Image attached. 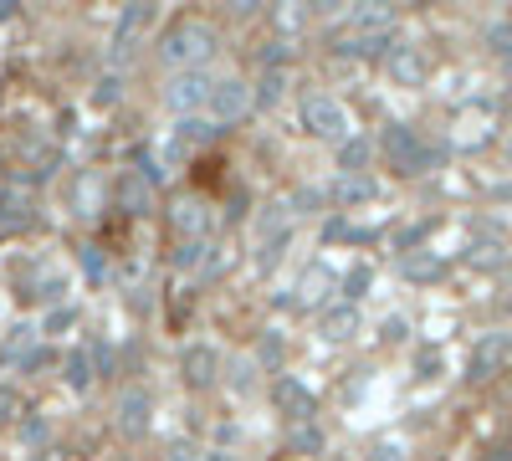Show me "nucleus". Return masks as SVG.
<instances>
[{"label":"nucleus","mask_w":512,"mask_h":461,"mask_svg":"<svg viewBox=\"0 0 512 461\" xmlns=\"http://www.w3.org/2000/svg\"><path fill=\"white\" fill-rule=\"evenodd\" d=\"M231 36L210 11H169L149 41V67L159 72H195V67H226Z\"/></svg>","instance_id":"obj_1"},{"label":"nucleus","mask_w":512,"mask_h":461,"mask_svg":"<svg viewBox=\"0 0 512 461\" xmlns=\"http://www.w3.org/2000/svg\"><path fill=\"white\" fill-rule=\"evenodd\" d=\"M451 164V144L446 139H431L425 129H415V123L395 118L384 123V129L374 134V170H384L390 180H425Z\"/></svg>","instance_id":"obj_2"},{"label":"nucleus","mask_w":512,"mask_h":461,"mask_svg":"<svg viewBox=\"0 0 512 461\" xmlns=\"http://www.w3.org/2000/svg\"><path fill=\"white\" fill-rule=\"evenodd\" d=\"M0 149H6V159H0V175H16L36 190H47L57 175H62V144L52 129H16L11 139H0Z\"/></svg>","instance_id":"obj_3"},{"label":"nucleus","mask_w":512,"mask_h":461,"mask_svg":"<svg viewBox=\"0 0 512 461\" xmlns=\"http://www.w3.org/2000/svg\"><path fill=\"white\" fill-rule=\"evenodd\" d=\"M159 226H164V246H175V241H210V236H221V200L195 190V185L169 190L164 205H159Z\"/></svg>","instance_id":"obj_4"},{"label":"nucleus","mask_w":512,"mask_h":461,"mask_svg":"<svg viewBox=\"0 0 512 461\" xmlns=\"http://www.w3.org/2000/svg\"><path fill=\"white\" fill-rule=\"evenodd\" d=\"M11 298L26 313H47V308L72 298V277L52 257H41V251H21L11 262Z\"/></svg>","instance_id":"obj_5"},{"label":"nucleus","mask_w":512,"mask_h":461,"mask_svg":"<svg viewBox=\"0 0 512 461\" xmlns=\"http://www.w3.org/2000/svg\"><path fill=\"white\" fill-rule=\"evenodd\" d=\"M57 200L77 226H103L113 216V170H103V164H72V170H62Z\"/></svg>","instance_id":"obj_6"},{"label":"nucleus","mask_w":512,"mask_h":461,"mask_svg":"<svg viewBox=\"0 0 512 461\" xmlns=\"http://www.w3.org/2000/svg\"><path fill=\"white\" fill-rule=\"evenodd\" d=\"M159 21H164V11L154 6V0H139V6H123V11L113 16L108 41H103V67L128 72L139 57H149V41H154Z\"/></svg>","instance_id":"obj_7"},{"label":"nucleus","mask_w":512,"mask_h":461,"mask_svg":"<svg viewBox=\"0 0 512 461\" xmlns=\"http://www.w3.org/2000/svg\"><path fill=\"white\" fill-rule=\"evenodd\" d=\"M154 385L149 380H123L118 390H108V415H103V426L113 431V441L123 446H144L154 436Z\"/></svg>","instance_id":"obj_8"},{"label":"nucleus","mask_w":512,"mask_h":461,"mask_svg":"<svg viewBox=\"0 0 512 461\" xmlns=\"http://www.w3.org/2000/svg\"><path fill=\"white\" fill-rule=\"evenodd\" d=\"M297 129H303V139L333 149V144H344L359 123H354L349 103L338 98L333 88H303L297 93Z\"/></svg>","instance_id":"obj_9"},{"label":"nucleus","mask_w":512,"mask_h":461,"mask_svg":"<svg viewBox=\"0 0 512 461\" xmlns=\"http://www.w3.org/2000/svg\"><path fill=\"white\" fill-rule=\"evenodd\" d=\"M221 369H226V349L210 339V333H195L175 349V385L185 400H210L221 395Z\"/></svg>","instance_id":"obj_10"},{"label":"nucleus","mask_w":512,"mask_h":461,"mask_svg":"<svg viewBox=\"0 0 512 461\" xmlns=\"http://www.w3.org/2000/svg\"><path fill=\"white\" fill-rule=\"evenodd\" d=\"M47 226V190L0 175V241H31Z\"/></svg>","instance_id":"obj_11"},{"label":"nucleus","mask_w":512,"mask_h":461,"mask_svg":"<svg viewBox=\"0 0 512 461\" xmlns=\"http://www.w3.org/2000/svg\"><path fill=\"white\" fill-rule=\"evenodd\" d=\"M226 67H195V72H159L154 77V103L169 113V118H195L205 113L210 93H216Z\"/></svg>","instance_id":"obj_12"},{"label":"nucleus","mask_w":512,"mask_h":461,"mask_svg":"<svg viewBox=\"0 0 512 461\" xmlns=\"http://www.w3.org/2000/svg\"><path fill=\"white\" fill-rule=\"evenodd\" d=\"M159 205H164V190L139 170V164L123 159L118 170H113V216L134 226V221H154Z\"/></svg>","instance_id":"obj_13"},{"label":"nucleus","mask_w":512,"mask_h":461,"mask_svg":"<svg viewBox=\"0 0 512 461\" xmlns=\"http://www.w3.org/2000/svg\"><path fill=\"white\" fill-rule=\"evenodd\" d=\"M333 298H338V272L323 267V262H303V272H297L292 287H287V298H277V313H292V318L313 323V313H323Z\"/></svg>","instance_id":"obj_14"},{"label":"nucleus","mask_w":512,"mask_h":461,"mask_svg":"<svg viewBox=\"0 0 512 461\" xmlns=\"http://www.w3.org/2000/svg\"><path fill=\"white\" fill-rule=\"evenodd\" d=\"M379 72L390 77V88H405V93H415V88H425L431 82V72H436V57H431V47L425 41H415V36H395L390 41V52L379 57Z\"/></svg>","instance_id":"obj_15"},{"label":"nucleus","mask_w":512,"mask_h":461,"mask_svg":"<svg viewBox=\"0 0 512 461\" xmlns=\"http://www.w3.org/2000/svg\"><path fill=\"white\" fill-rule=\"evenodd\" d=\"M205 118L216 123V129H241L246 118H256V108H251V77H246V67H226L221 72V82H216V93H210V103H205Z\"/></svg>","instance_id":"obj_16"},{"label":"nucleus","mask_w":512,"mask_h":461,"mask_svg":"<svg viewBox=\"0 0 512 461\" xmlns=\"http://www.w3.org/2000/svg\"><path fill=\"white\" fill-rule=\"evenodd\" d=\"M267 405L282 415V426H308L323 415V400L303 374H277V380H267Z\"/></svg>","instance_id":"obj_17"},{"label":"nucleus","mask_w":512,"mask_h":461,"mask_svg":"<svg viewBox=\"0 0 512 461\" xmlns=\"http://www.w3.org/2000/svg\"><path fill=\"white\" fill-rule=\"evenodd\" d=\"M323 195H328V211L333 216H359L364 205H374L384 195V180L379 175H333L323 185Z\"/></svg>","instance_id":"obj_18"},{"label":"nucleus","mask_w":512,"mask_h":461,"mask_svg":"<svg viewBox=\"0 0 512 461\" xmlns=\"http://www.w3.org/2000/svg\"><path fill=\"white\" fill-rule=\"evenodd\" d=\"M512 364V333H482L466 354V385H492Z\"/></svg>","instance_id":"obj_19"},{"label":"nucleus","mask_w":512,"mask_h":461,"mask_svg":"<svg viewBox=\"0 0 512 461\" xmlns=\"http://www.w3.org/2000/svg\"><path fill=\"white\" fill-rule=\"evenodd\" d=\"M251 364L267 374V380H277V374H292V333L267 323V328H256L251 333V344H246Z\"/></svg>","instance_id":"obj_20"},{"label":"nucleus","mask_w":512,"mask_h":461,"mask_svg":"<svg viewBox=\"0 0 512 461\" xmlns=\"http://www.w3.org/2000/svg\"><path fill=\"white\" fill-rule=\"evenodd\" d=\"M313 333H318L328 349H344V344H354L359 333H364V308H354V303H344V298H333L323 313H313Z\"/></svg>","instance_id":"obj_21"},{"label":"nucleus","mask_w":512,"mask_h":461,"mask_svg":"<svg viewBox=\"0 0 512 461\" xmlns=\"http://www.w3.org/2000/svg\"><path fill=\"white\" fill-rule=\"evenodd\" d=\"M82 323H88V313H82L77 298H67V303H57L47 313H36V339L52 344V349H67V344H77Z\"/></svg>","instance_id":"obj_22"},{"label":"nucleus","mask_w":512,"mask_h":461,"mask_svg":"<svg viewBox=\"0 0 512 461\" xmlns=\"http://www.w3.org/2000/svg\"><path fill=\"white\" fill-rule=\"evenodd\" d=\"M221 395H231V400H256V395H267V374L251 364V354H246V349H226Z\"/></svg>","instance_id":"obj_23"},{"label":"nucleus","mask_w":512,"mask_h":461,"mask_svg":"<svg viewBox=\"0 0 512 461\" xmlns=\"http://www.w3.org/2000/svg\"><path fill=\"white\" fill-rule=\"evenodd\" d=\"M11 441L26 451V456H41V451H57L62 446V426L52 421V410H41V405H31L21 421H16V431H11Z\"/></svg>","instance_id":"obj_24"},{"label":"nucleus","mask_w":512,"mask_h":461,"mask_svg":"<svg viewBox=\"0 0 512 461\" xmlns=\"http://www.w3.org/2000/svg\"><path fill=\"white\" fill-rule=\"evenodd\" d=\"M82 354H88L93 374H98V390H118L123 385V354H118V339H108L103 328H88V339H77Z\"/></svg>","instance_id":"obj_25"},{"label":"nucleus","mask_w":512,"mask_h":461,"mask_svg":"<svg viewBox=\"0 0 512 461\" xmlns=\"http://www.w3.org/2000/svg\"><path fill=\"white\" fill-rule=\"evenodd\" d=\"M262 31L277 36V41H287V47H297V41H308L318 31V11L313 6H267Z\"/></svg>","instance_id":"obj_26"},{"label":"nucleus","mask_w":512,"mask_h":461,"mask_svg":"<svg viewBox=\"0 0 512 461\" xmlns=\"http://www.w3.org/2000/svg\"><path fill=\"white\" fill-rule=\"evenodd\" d=\"M251 77V108L256 113H277L292 98V67H246Z\"/></svg>","instance_id":"obj_27"},{"label":"nucleus","mask_w":512,"mask_h":461,"mask_svg":"<svg viewBox=\"0 0 512 461\" xmlns=\"http://www.w3.org/2000/svg\"><path fill=\"white\" fill-rule=\"evenodd\" d=\"M57 385H62L67 395H77V400L98 395V374H93L88 354H82V344H67V349H62V359H57Z\"/></svg>","instance_id":"obj_28"},{"label":"nucleus","mask_w":512,"mask_h":461,"mask_svg":"<svg viewBox=\"0 0 512 461\" xmlns=\"http://www.w3.org/2000/svg\"><path fill=\"white\" fill-rule=\"evenodd\" d=\"M328 154H333V175H379L374 170V134H364V129H354L344 144H333Z\"/></svg>","instance_id":"obj_29"},{"label":"nucleus","mask_w":512,"mask_h":461,"mask_svg":"<svg viewBox=\"0 0 512 461\" xmlns=\"http://www.w3.org/2000/svg\"><path fill=\"white\" fill-rule=\"evenodd\" d=\"M226 139V129H216L205 113H195V118H175L169 123V144H175L180 154H200V149H216Z\"/></svg>","instance_id":"obj_30"},{"label":"nucleus","mask_w":512,"mask_h":461,"mask_svg":"<svg viewBox=\"0 0 512 461\" xmlns=\"http://www.w3.org/2000/svg\"><path fill=\"white\" fill-rule=\"evenodd\" d=\"M72 262H77L82 277H88V287H108V282H113V251H108L98 236H77Z\"/></svg>","instance_id":"obj_31"},{"label":"nucleus","mask_w":512,"mask_h":461,"mask_svg":"<svg viewBox=\"0 0 512 461\" xmlns=\"http://www.w3.org/2000/svg\"><path fill=\"white\" fill-rule=\"evenodd\" d=\"M123 98H128V72L98 62V72H93V82H88V103H93L98 113H113V108H123Z\"/></svg>","instance_id":"obj_32"},{"label":"nucleus","mask_w":512,"mask_h":461,"mask_svg":"<svg viewBox=\"0 0 512 461\" xmlns=\"http://www.w3.org/2000/svg\"><path fill=\"white\" fill-rule=\"evenodd\" d=\"M292 241H297V226H287V231H277V236H267V241H256V257H251L256 282L277 277V267L287 262V246H292Z\"/></svg>","instance_id":"obj_33"},{"label":"nucleus","mask_w":512,"mask_h":461,"mask_svg":"<svg viewBox=\"0 0 512 461\" xmlns=\"http://www.w3.org/2000/svg\"><path fill=\"white\" fill-rule=\"evenodd\" d=\"M210 241H216V236H210ZM210 241H175V246H164V267L175 272V277H200Z\"/></svg>","instance_id":"obj_34"},{"label":"nucleus","mask_w":512,"mask_h":461,"mask_svg":"<svg viewBox=\"0 0 512 461\" xmlns=\"http://www.w3.org/2000/svg\"><path fill=\"white\" fill-rule=\"evenodd\" d=\"M395 267H400V277H405V282H415V287H431V282H441V277H446V262L436 257L431 246H425V251H410V257H400Z\"/></svg>","instance_id":"obj_35"},{"label":"nucleus","mask_w":512,"mask_h":461,"mask_svg":"<svg viewBox=\"0 0 512 461\" xmlns=\"http://www.w3.org/2000/svg\"><path fill=\"white\" fill-rule=\"evenodd\" d=\"M236 267V246L226 241V236H216V241H210V251H205V267H200V287H221L226 282V272Z\"/></svg>","instance_id":"obj_36"},{"label":"nucleus","mask_w":512,"mask_h":461,"mask_svg":"<svg viewBox=\"0 0 512 461\" xmlns=\"http://www.w3.org/2000/svg\"><path fill=\"white\" fill-rule=\"evenodd\" d=\"M369 287H374V262H354L349 272H338V298L354 303V308L369 298Z\"/></svg>","instance_id":"obj_37"},{"label":"nucleus","mask_w":512,"mask_h":461,"mask_svg":"<svg viewBox=\"0 0 512 461\" xmlns=\"http://www.w3.org/2000/svg\"><path fill=\"white\" fill-rule=\"evenodd\" d=\"M31 410V400H26V390L21 385H11V380H0V436H11L16 431V421Z\"/></svg>","instance_id":"obj_38"},{"label":"nucleus","mask_w":512,"mask_h":461,"mask_svg":"<svg viewBox=\"0 0 512 461\" xmlns=\"http://www.w3.org/2000/svg\"><path fill=\"white\" fill-rule=\"evenodd\" d=\"M200 456H205V441L195 431H175V436L159 441V456L154 461H200Z\"/></svg>","instance_id":"obj_39"},{"label":"nucleus","mask_w":512,"mask_h":461,"mask_svg":"<svg viewBox=\"0 0 512 461\" xmlns=\"http://www.w3.org/2000/svg\"><path fill=\"white\" fill-rule=\"evenodd\" d=\"M431 226H436V221H405V226H395V231H390V251H395V262H400V257H410V251H425V236H431Z\"/></svg>","instance_id":"obj_40"},{"label":"nucleus","mask_w":512,"mask_h":461,"mask_svg":"<svg viewBox=\"0 0 512 461\" xmlns=\"http://www.w3.org/2000/svg\"><path fill=\"white\" fill-rule=\"evenodd\" d=\"M323 446H328V436H323V421H308V426H287V451L318 456Z\"/></svg>","instance_id":"obj_41"},{"label":"nucleus","mask_w":512,"mask_h":461,"mask_svg":"<svg viewBox=\"0 0 512 461\" xmlns=\"http://www.w3.org/2000/svg\"><path fill=\"white\" fill-rule=\"evenodd\" d=\"M482 41H487V52H492L497 62H512V21H507V16L492 21V26L482 31Z\"/></svg>","instance_id":"obj_42"},{"label":"nucleus","mask_w":512,"mask_h":461,"mask_svg":"<svg viewBox=\"0 0 512 461\" xmlns=\"http://www.w3.org/2000/svg\"><path fill=\"white\" fill-rule=\"evenodd\" d=\"M477 257H472V267H482V272H497L507 257H502V241H482V246H472Z\"/></svg>","instance_id":"obj_43"},{"label":"nucleus","mask_w":512,"mask_h":461,"mask_svg":"<svg viewBox=\"0 0 512 461\" xmlns=\"http://www.w3.org/2000/svg\"><path fill=\"white\" fill-rule=\"evenodd\" d=\"M364 461H405V451L395 446V441H379V446H369V456Z\"/></svg>","instance_id":"obj_44"},{"label":"nucleus","mask_w":512,"mask_h":461,"mask_svg":"<svg viewBox=\"0 0 512 461\" xmlns=\"http://www.w3.org/2000/svg\"><path fill=\"white\" fill-rule=\"evenodd\" d=\"M405 333H410V323L395 313V318H384V339H390V344H405Z\"/></svg>","instance_id":"obj_45"},{"label":"nucleus","mask_w":512,"mask_h":461,"mask_svg":"<svg viewBox=\"0 0 512 461\" xmlns=\"http://www.w3.org/2000/svg\"><path fill=\"white\" fill-rule=\"evenodd\" d=\"M200 461H246V456H241L236 446H210V441H205V456H200Z\"/></svg>","instance_id":"obj_46"},{"label":"nucleus","mask_w":512,"mask_h":461,"mask_svg":"<svg viewBox=\"0 0 512 461\" xmlns=\"http://www.w3.org/2000/svg\"><path fill=\"white\" fill-rule=\"evenodd\" d=\"M26 11H21V0H0V21H21Z\"/></svg>","instance_id":"obj_47"},{"label":"nucleus","mask_w":512,"mask_h":461,"mask_svg":"<svg viewBox=\"0 0 512 461\" xmlns=\"http://www.w3.org/2000/svg\"><path fill=\"white\" fill-rule=\"evenodd\" d=\"M502 308H507V313H512V287H507V298H502Z\"/></svg>","instance_id":"obj_48"},{"label":"nucleus","mask_w":512,"mask_h":461,"mask_svg":"<svg viewBox=\"0 0 512 461\" xmlns=\"http://www.w3.org/2000/svg\"><path fill=\"white\" fill-rule=\"evenodd\" d=\"M502 72H507V82H512V62H502Z\"/></svg>","instance_id":"obj_49"},{"label":"nucleus","mask_w":512,"mask_h":461,"mask_svg":"<svg viewBox=\"0 0 512 461\" xmlns=\"http://www.w3.org/2000/svg\"><path fill=\"white\" fill-rule=\"evenodd\" d=\"M507 154H512V134H507Z\"/></svg>","instance_id":"obj_50"},{"label":"nucleus","mask_w":512,"mask_h":461,"mask_svg":"<svg viewBox=\"0 0 512 461\" xmlns=\"http://www.w3.org/2000/svg\"><path fill=\"white\" fill-rule=\"evenodd\" d=\"M0 159H6V149H0Z\"/></svg>","instance_id":"obj_51"},{"label":"nucleus","mask_w":512,"mask_h":461,"mask_svg":"<svg viewBox=\"0 0 512 461\" xmlns=\"http://www.w3.org/2000/svg\"><path fill=\"white\" fill-rule=\"evenodd\" d=\"M507 21H512V11H507Z\"/></svg>","instance_id":"obj_52"}]
</instances>
